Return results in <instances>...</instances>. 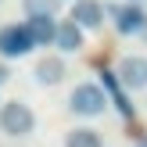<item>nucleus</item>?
<instances>
[{"instance_id":"nucleus-1","label":"nucleus","mask_w":147,"mask_h":147,"mask_svg":"<svg viewBox=\"0 0 147 147\" xmlns=\"http://www.w3.org/2000/svg\"><path fill=\"white\" fill-rule=\"evenodd\" d=\"M108 108H111V100L100 83H76L68 90V111L76 119H100Z\"/></svg>"},{"instance_id":"nucleus-2","label":"nucleus","mask_w":147,"mask_h":147,"mask_svg":"<svg viewBox=\"0 0 147 147\" xmlns=\"http://www.w3.org/2000/svg\"><path fill=\"white\" fill-rule=\"evenodd\" d=\"M0 133L11 136V140H25L36 133V111L29 100H4L0 104Z\"/></svg>"},{"instance_id":"nucleus-3","label":"nucleus","mask_w":147,"mask_h":147,"mask_svg":"<svg viewBox=\"0 0 147 147\" xmlns=\"http://www.w3.org/2000/svg\"><path fill=\"white\" fill-rule=\"evenodd\" d=\"M104 11H108V18H111V25H115V32L119 36H144V29H147V11H144V4H129V0H122V4H104Z\"/></svg>"},{"instance_id":"nucleus-4","label":"nucleus","mask_w":147,"mask_h":147,"mask_svg":"<svg viewBox=\"0 0 147 147\" xmlns=\"http://www.w3.org/2000/svg\"><path fill=\"white\" fill-rule=\"evenodd\" d=\"M36 50L32 36H29L25 22H7L0 25V61H18V57H29Z\"/></svg>"},{"instance_id":"nucleus-5","label":"nucleus","mask_w":147,"mask_h":147,"mask_svg":"<svg viewBox=\"0 0 147 147\" xmlns=\"http://www.w3.org/2000/svg\"><path fill=\"white\" fill-rule=\"evenodd\" d=\"M65 79H68V61H65V54H43V57H36V65H32V83L36 86L50 90V86H61Z\"/></svg>"},{"instance_id":"nucleus-6","label":"nucleus","mask_w":147,"mask_h":147,"mask_svg":"<svg viewBox=\"0 0 147 147\" xmlns=\"http://www.w3.org/2000/svg\"><path fill=\"white\" fill-rule=\"evenodd\" d=\"M115 76L129 93L147 90V54H122L115 65Z\"/></svg>"},{"instance_id":"nucleus-7","label":"nucleus","mask_w":147,"mask_h":147,"mask_svg":"<svg viewBox=\"0 0 147 147\" xmlns=\"http://www.w3.org/2000/svg\"><path fill=\"white\" fill-rule=\"evenodd\" d=\"M104 4L100 0H72L68 7V18L76 22L83 32H97V29H104Z\"/></svg>"},{"instance_id":"nucleus-8","label":"nucleus","mask_w":147,"mask_h":147,"mask_svg":"<svg viewBox=\"0 0 147 147\" xmlns=\"http://www.w3.org/2000/svg\"><path fill=\"white\" fill-rule=\"evenodd\" d=\"M100 86H104V93H108V100H111V108L122 115V119H133L136 115V108H133V100H129V90L119 83V76L115 72H100Z\"/></svg>"},{"instance_id":"nucleus-9","label":"nucleus","mask_w":147,"mask_h":147,"mask_svg":"<svg viewBox=\"0 0 147 147\" xmlns=\"http://www.w3.org/2000/svg\"><path fill=\"white\" fill-rule=\"evenodd\" d=\"M54 47L61 50L65 57H68V54H79V50L86 47V32H83V29H79L72 18H61V22H57V36H54Z\"/></svg>"},{"instance_id":"nucleus-10","label":"nucleus","mask_w":147,"mask_h":147,"mask_svg":"<svg viewBox=\"0 0 147 147\" xmlns=\"http://www.w3.org/2000/svg\"><path fill=\"white\" fill-rule=\"evenodd\" d=\"M57 14H32V18H25V29L29 36H32L36 47H54V36H57Z\"/></svg>"},{"instance_id":"nucleus-11","label":"nucleus","mask_w":147,"mask_h":147,"mask_svg":"<svg viewBox=\"0 0 147 147\" xmlns=\"http://www.w3.org/2000/svg\"><path fill=\"white\" fill-rule=\"evenodd\" d=\"M65 147H104V140L93 126H72L65 133Z\"/></svg>"},{"instance_id":"nucleus-12","label":"nucleus","mask_w":147,"mask_h":147,"mask_svg":"<svg viewBox=\"0 0 147 147\" xmlns=\"http://www.w3.org/2000/svg\"><path fill=\"white\" fill-rule=\"evenodd\" d=\"M22 11H25V18H32V14H57L61 0H22Z\"/></svg>"},{"instance_id":"nucleus-13","label":"nucleus","mask_w":147,"mask_h":147,"mask_svg":"<svg viewBox=\"0 0 147 147\" xmlns=\"http://www.w3.org/2000/svg\"><path fill=\"white\" fill-rule=\"evenodd\" d=\"M7 79H11V65H7V61H0V86H4Z\"/></svg>"},{"instance_id":"nucleus-14","label":"nucleus","mask_w":147,"mask_h":147,"mask_svg":"<svg viewBox=\"0 0 147 147\" xmlns=\"http://www.w3.org/2000/svg\"><path fill=\"white\" fill-rule=\"evenodd\" d=\"M133 147H147V133H144V136H136V144H133Z\"/></svg>"},{"instance_id":"nucleus-15","label":"nucleus","mask_w":147,"mask_h":147,"mask_svg":"<svg viewBox=\"0 0 147 147\" xmlns=\"http://www.w3.org/2000/svg\"><path fill=\"white\" fill-rule=\"evenodd\" d=\"M129 4H144V0H129Z\"/></svg>"},{"instance_id":"nucleus-16","label":"nucleus","mask_w":147,"mask_h":147,"mask_svg":"<svg viewBox=\"0 0 147 147\" xmlns=\"http://www.w3.org/2000/svg\"><path fill=\"white\" fill-rule=\"evenodd\" d=\"M144 108H147V100H144Z\"/></svg>"},{"instance_id":"nucleus-17","label":"nucleus","mask_w":147,"mask_h":147,"mask_svg":"<svg viewBox=\"0 0 147 147\" xmlns=\"http://www.w3.org/2000/svg\"><path fill=\"white\" fill-rule=\"evenodd\" d=\"M0 4H4V0H0Z\"/></svg>"}]
</instances>
